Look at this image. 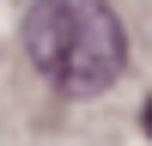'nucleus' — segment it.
Instances as JSON below:
<instances>
[{"label":"nucleus","instance_id":"obj_1","mask_svg":"<svg viewBox=\"0 0 152 146\" xmlns=\"http://www.w3.org/2000/svg\"><path fill=\"white\" fill-rule=\"evenodd\" d=\"M24 55L61 91L91 97L122 79L128 67V31L104 0H37L24 12Z\"/></svg>","mask_w":152,"mask_h":146},{"label":"nucleus","instance_id":"obj_2","mask_svg":"<svg viewBox=\"0 0 152 146\" xmlns=\"http://www.w3.org/2000/svg\"><path fill=\"white\" fill-rule=\"evenodd\" d=\"M140 128H146V134H152V97H146V110H140Z\"/></svg>","mask_w":152,"mask_h":146}]
</instances>
